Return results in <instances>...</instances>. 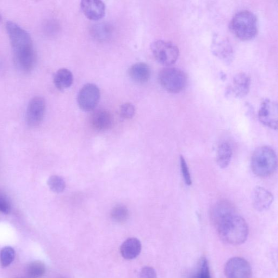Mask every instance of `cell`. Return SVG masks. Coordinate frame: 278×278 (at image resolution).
Returning a JSON list of instances; mask_svg holds the SVG:
<instances>
[{
  "label": "cell",
  "instance_id": "8fae6325",
  "mask_svg": "<svg viewBox=\"0 0 278 278\" xmlns=\"http://www.w3.org/2000/svg\"><path fill=\"white\" fill-rule=\"evenodd\" d=\"M259 119L263 124L273 129L278 128V104L270 99H267L262 104L258 113Z\"/></svg>",
  "mask_w": 278,
  "mask_h": 278
},
{
  "label": "cell",
  "instance_id": "5bb4252c",
  "mask_svg": "<svg viewBox=\"0 0 278 278\" xmlns=\"http://www.w3.org/2000/svg\"><path fill=\"white\" fill-rule=\"evenodd\" d=\"M235 213H237L233 204L230 201L222 200L215 204L210 214L211 220L216 226L222 220Z\"/></svg>",
  "mask_w": 278,
  "mask_h": 278
},
{
  "label": "cell",
  "instance_id": "ffe728a7",
  "mask_svg": "<svg viewBox=\"0 0 278 278\" xmlns=\"http://www.w3.org/2000/svg\"><path fill=\"white\" fill-rule=\"evenodd\" d=\"M233 156L231 146L228 143H222L218 147L216 162L221 169H225L229 166Z\"/></svg>",
  "mask_w": 278,
  "mask_h": 278
},
{
  "label": "cell",
  "instance_id": "5b68a950",
  "mask_svg": "<svg viewBox=\"0 0 278 278\" xmlns=\"http://www.w3.org/2000/svg\"><path fill=\"white\" fill-rule=\"evenodd\" d=\"M159 82L162 87L172 93H178L186 86L188 78L183 71L176 67H165L159 73Z\"/></svg>",
  "mask_w": 278,
  "mask_h": 278
},
{
  "label": "cell",
  "instance_id": "1f68e13d",
  "mask_svg": "<svg viewBox=\"0 0 278 278\" xmlns=\"http://www.w3.org/2000/svg\"></svg>",
  "mask_w": 278,
  "mask_h": 278
},
{
  "label": "cell",
  "instance_id": "d4e9b609",
  "mask_svg": "<svg viewBox=\"0 0 278 278\" xmlns=\"http://www.w3.org/2000/svg\"><path fill=\"white\" fill-rule=\"evenodd\" d=\"M45 267L41 262H34L29 265L28 274L30 277L34 278H39L44 275Z\"/></svg>",
  "mask_w": 278,
  "mask_h": 278
},
{
  "label": "cell",
  "instance_id": "7c38bea8",
  "mask_svg": "<svg viewBox=\"0 0 278 278\" xmlns=\"http://www.w3.org/2000/svg\"><path fill=\"white\" fill-rule=\"evenodd\" d=\"M81 8L84 15L91 20H101L106 13V5L100 0H83Z\"/></svg>",
  "mask_w": 278,
  "mask_h": 278
},
{
  "label": "cell",
  "instance_id": "ac0fdd59",
  "mask_svg": "<svg viewBox=\"0 0 278 278\" xmlns=\"http://www.w3.org/2000/svg\"><path fill=\"white\" fill-rule=\"evenodd\" d=\"M141 247V244L138 239H128L121 246V254L127 260H132L140 255Z\"/></svg>",
  "mask_w": 278,
  "mask_h": 278
},
{
  "label": "cell",
  "instance_id": "e0dca14e",
  "mask_svg": "<svg viewBox=\"0 0 278 278\" xmlns=\"http://www.w3.org/2000/svg\"><path fill=\"white\" fill-rule=\"evenodd\" d=\"M129 75L133 82L140 84H145L150 78V68L145 63H135L129 69Z\"/></svg>",
  "mask_w": 278,
  "mask_h": 278
},
{
  "label": "cell",
  "instance_id": "4dcf8cb0",
  "mask_svg": "<svg viewBox=\"0 0 278 278\" xmlns=\"http://www.w3.org/2000/svg\"><path fill=\"white\" fill-rule=\"evenodd\" d=\"M1 16H0V21H1Z\"/></svg>",
  "mask_w": 278,
  "mask_h": 278
},
{
  "label": "cell",
  "instance_id": "30bf717a",
  "mask_svg": "<svg viewBox=\"0 0 278 278\" xmlns=\"http://www.w3.org/2000/svg\"><path fill=\"white\" fill-rule=\"evenodd\" d=\"M211 49L215 56L227 64L231 63L234 58V51L231 43L225 37L218 34L213 36Z\"/></svg>",
  "mask_w": 278,
  "mask_h": 278
},
{
  "label": "cell",
  "instance_id": "4fadbf2b",
  "mask_svg": "<svg viewBox=\"0 0 278 278\" xmlns=\"http://www.w3.org/2000/svg\"><path fill=\"white\" fill-rule=\"evenodd\" d=\"M274 199L273 195L263 187H257L253 191V206L259 212L267 211L273 204Z\"/></svg>",
  "mask_w": 278,
  "mask_h": 278
},
{
  "label": "cell",
  "instance_id": "83f0119b",
  "mask_svg": "<svg viewBox=\"0 0 278 278\" xmlns=\"http://www.w3.org/2000/svg\"><path fill=\"white\" fill-rule=\"evenodd\" d=\"M10 211L11 205L8 198L4 194L0 192V212L8 214Z\"/></svg>",
  "mask_w": 278,
  "mask_h": 278
},
{
  "label": "cell",
  "instance_id": "277c9868",
  "mask_svg": "<svg viewBox=\"0 0 278 278\" xmlns=\"http://www.w3.org/2000/svg\"><path fill=\"white\" fill-rule=\"evenodd\" d=\"M277 165L276 153L269 146L259 147L253 154L251 168L258 177L265 178L273 175L277 170Z\"/></svg>",
  "mask_w": 278,
  "mask_h": 278
},
{
  "label": "cell",
  "instance_id": "d6986e66",
  "mask_svg": "<svg viewBox=\"0 0 278 278\" xmlns=\"http://www.w3.org/2000/svg\"><path fill=\"white\" fill-rule=\"evenodd\" d=\"M53 82L58 90L63 91L69 88L73 82L72 73L65 68L60 69L54 74Z\"/></svg>",
  "mask_w": 278,
  "mask_h": 278
},
{
  "label": "cell",
  "instance_id": "f1b7e54d",
  "mask_svg": "<svg viewBox=\"0 0 278 278\" xmlns=\"http://www.w3.org/2000/svg\"><path fill=\"white\" fill-rule=\"evenodd\" d=\"M140 278H157L155 270L151 267H145L141 270Z\"/></svg>",
  "mask_w": 278,
  "mask_h": 278
},
{
  "label": "cell",
  "instance_id": "8992f818",
  "mask_svg": "<svg viewBox=\"0 0 278 278\" xmlns=\"http://www.w3.org/2000/svg\"><path fill=\"white\" fill-rule=\"evenodd\" d=\"M151 49L158 62L166 66L175 64L180 55L178 47L174 43L168 41H154L151 45Z\"/></svg>",
  "mask_w": 278,
  "mask_h": 278
},
{
  "label": "cell",
  "instance_id": "4316f807",
  "mask_svg": "<svg viewBox=\"0 0 278 278\" xmlns=\"http://www.w3.org/2000/svg\"><path fill=\"white\" fill-rule=\"evenodd\" d=\"M180 164L182 174L184 178V182L188 186H190L192 184V180H191L190 171L188 165L184 158L181 156L180 157Z\"/></svg>",
  "mask_w": 278,
  "mask_h": 278
},
{
  "label": "cell",
  "instance_id": "f546056e",
  "mask_svg": "<svg viewBox=\"0 0 278 278\" xmlns=\"http://www.w3.org/2000/svg\"><path fill=\"white\" fill-rule=\"evenodd\" d=\"M2 62L1 59H0V71L2 70Z\"/></svg>",
  "mask_w": 278,
  "mask_h": 278
},
{
  "label": "cell",
  "instance_id": "ba28073f",
  "mask_svg": "<svg viewBox=\"0 0 278 278\" xmlns=\"http://www.w3.org/2000/svg\"><path fill=\"white\" fill-rule=\"evenodd\" d=\"M46 104L44 99L40 96L34 97L28 103L26 119L30 127H38L40 125L45 115Z\"/></svg>",
  "mask_w": 278,
  "mask_h": 278
},
{
  "label": "cell",
  "instance_id": "3957f363",
  "mask_svg": "<svg viewBox=\"0 0 278 278\" xmlns=\"http://www.w3.org/2000/svg\"><path fill=\"white\" fill-rule=\"evenodd\" d=\"M230 27L237 38L247 41L254 39L257 36L259 24L256 15L249 10H244L233 16Z\"/></svg>",
  "mask_w": 278,
  "mask_h": 278
},
{
  "label": "cell",
  "instance_id": "7a4b0ae2",
  "mask_svg": "<svg viewBox=\"0 0 278 278\" xmlns=\"http://www.w3.org/2000/svg\"><path fill=\"white\" fill-rule=\"evenodd\" d=\"M215 227L221 239L228 244H242L249 236L248 225L245 219L237 213L228 216Z\"/></svg>",
  "mask_w": 278,
  "mask_h": 278
},
{
  "label": "cell",
  "instance_id": "6da1fadb",
  "mask_svg": "<svg viewBox=\"0 0 278 278\" xmlns=\"http://www.w3.org/2000/svg\"><path fill=\"white\" fill-rule=\"evenodd\" d=\"M6 29L13 49L15 63L23 72L33 69L35 61L33 41L29 34L14 22L8 21Z\"/></svg>",
  "mask_w": 278,
  "mask_h": 278
},
{
  "label": "cell",
  "instance_id": "2e32d148",
  "mask_svg": "<svg viewBox=\"0 0 278 278\" xmlns=\"http://www.w3.org/2000/svg\"><path fill=\"white\" fill-rule=\"evenodd\" d=\"M251 82V78L246 73H238L233 78L231 89L236 96L243 97L249 93Z\"/></svg>",
  "mask_w": 278,
  "mask_h": 278
},
{
  "label": "cell",
  "instance_id": "603a6c76",
  "mask_svg": "<svg viewBox=\"0 0 278 278\" xmlns=\"http://www.w3.org/2000/svg\"><path fill=\"white\" fill-rule=\"evenodd\" d=\"M189 278H211L208 263L205 258L201 259L196 271Z\"/></svg>",
  "mask_w": 278,
  "mask_h": 278
},
{
  "label": "cell",
  "instance_id": "484cf974",
  "mask_svg": "<svg viewBox=\"0 0 278 278\" xmlns=\"http://www.w3.org/2000/svg\"><path fill=\"white\" fill-rule=\"evenodd\" d=\"M120 112L123 119H131L135 114V108L133 104L125 103L121 106Z\"/></svg>",
  "mask_w": 278,
  "mask_h": 278
},
{
  "label": "cell",
  "instance_id": "9c48e42d",
  "mask_svg": "<svg viewBox=\"0 0 278 278\" xmlns=\"http://www.w3.org/2000/svg\"><path fill=\"white\" fill-rule=\"evenodd\" d=\"M225 274L227 278H251L252 271L248 262L243 258L236 257L227 262Z\"/></svg>",
  "mask_w": 278,
  "mask_h": 278
},
{
  "label": "cell",
  "instance_id": "7402d4cb",
  "mask_svg": "<svg viewBox=\"0 0 278 278\" xmlns=\"http://www.w3.org/2000/svg\"><path fill=\"white\" fill-rule=\"evenodd\" d=\"M48 186L54 193L59 194L63 192L66 188L64 179L58 176H52L48 178Z\"/></svg>",
  "mask_w": 278,
  "mask_h": 278
},
{
  "label": "cell",
  "instance_id": "9a60e30c",
  "mask_svg": "<svg viewBox=\"0 0 278 278\" xmlns=\"http://www.w3.org/2000/svg\"><path fill=\"white\" fill-rule=\"evenodd\" d=\"M91 124L98 131H105L112 127L114 118L108 111L100 109L92 115Z\"/></svg>",
  "mask_w": 278,
  "mask_h": 278
},
{
  "label": "cell",
  "instance_id": "52a82bcc",
  "mask_svg": "<svg viewBox=\"0 0 278 278\" xmlns=\"http://www.w3.org/2000/svg\"><path fill=\"white\" fill-rule=\"evenodd\" d=\"M100 90L98 86L92 83L85 84L80 89L77 102L79 107L84 112H91L94 110L100 101Z\"/></svg>",
  "mask_w": 278,
  "mask_h": 278
},
{
  "label": "cell",
  "instance_id": "44dd1931",
  "mask_svg": "<svg viewBox=\"0 0 278 278\" xmlns=\"http://www.w3.org/2000/svg\"><path fill=\"white\" fill-rule=\"evenodd\" d=\"M111 218L116 223H125L129 218L128 209L123 205L116 206L111 212Z\"/></svg>",
  "mask_w": 278,
  "mask_h": 278
},
{
  "label": "cell",
  "instance_id": "cb8c5ba5",
  "mask_svg": "<svg viewBox=\"0 0 278 278\" xmlns=\"http://www.w3.org/2000/svg\"><path fill=\"white\" fill-rule=\"evenodd\" d=\"M15 252L11 247H5L0 253V261L3 267H8L14 260Z\"/></svg>",
  "mask_w": 278,
  "mask_h": 278
}]
</instances>
